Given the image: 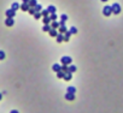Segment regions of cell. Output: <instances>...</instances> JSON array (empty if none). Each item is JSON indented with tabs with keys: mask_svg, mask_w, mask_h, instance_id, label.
<instances>
[{
	"mask_svg": "<svg viewBox=\"0 0 123 113\" xmlns=\"http://www.w3.org/2000/svg\"><path fill=\"white\" fill-rule=\"evenodd\" d=\"M62 64L63 65H71V63H73V59H71V56H68V55H65V56H62Z\"/></svg>",
	"mask_w": 123,
	"mask_h": 113,
	"instance_id": "obj_1",
	"label": "cell"
},
{
	"mask_svg": "<svg viewBox=\"0 0 123 113\" xmlns=\"http://www.w3.org/2000/svg\"><path fill=\"white\" fill-rule=\"evenodd\" d=\"M111 7H112V13H115V15H119L121 13V5L119 4L113 3V5Z\"/></svg>",
	"mask_w": 123,
	"mask_h": 113,
	"instance_id": "obj_2",
	"label": "cell"
},
{
	"mask_svg": "<svg viewBox=\"0 0 123 113\" xmlns=\"http://www.w3.org/2000/svg\"><path fill=\"white\" fill-rule=\"evenodd\" d=\"M103 15H104V16H106V17L111 16V15H112V7H111V6H109V5H106V6L103 9Z\"/></svg>",
	"mask_w": 123,
	"mask_h": 113,
	"instance_id": "obj_3",
	"label": "cell"
},
{
	"mask_svg": "<svg viewBox=\"0 0 123 113\" xmlns=\"http://www.w3.org/2000/svg\"><path fill=\"white\" fill-rule=\"evenodd\" d=\"M5 15H6V17H7V18H13V17L16 16V11H15V10H12V9H9V10H6Z\"/></svg>",
	"mask_w": 123,
	"mask_h": 113,
	"instance_id": "obj_4",
	"label": "cell"
},
{
	"mask_svg": "<svg viewBox=\"0 0 123 113\" xmlns=\"http://www.w3.org/2000/svg\"><path fill=\"white\" fill-rule=\"evenodd\" d=\"M65 99H67L68 101H74V100H75V94H73V93H67V94H65Z\"/></svg>",
	"mask_w": 123,
	"mask_h": 113,
	"instance_id": "obj_5",
	"label": "cell"
},
{
	"mask_svg": "<svg viewBox=\"0 0 123 113\" xmlns=\"http://www.w3.org/2000/svg\"><path fill=\"white\" fill-rule=\"evenodd\" d=\"M52 70L54 71V72H58V71H62V65H59V64H53V66H52Z\"/></svg>",
	"mask_w": 123,
	"mask_h": 113,
	"instance_id": "obj_6",
	"label": "cell"
},
{
	"mask_svg": "<svg viewBox=\"0 0 123 113\" xmlns=\"http://www.w3.org/2000/svg\"><path fill=\"white\" fill-rule=\"evenodd\" d=\"M5 24H6L7 27H12V25L15 24V21H13V18H6V21H5Z\"/></svg>",
	"mask_w": 123,
	"mask_h": 113,
	"instance_id": "obj_7",
	"label": "cell"
},
{
	"mask_svg": "<svg viewBox=\"0 0 123 113\" xmlns=\"http://www.w3.org/2000/svg\"><path fill=\"white\" fill-rule=\"evenodd\" d=\"M59 27H60V24H59L58 21H53V22L51 23V28H52V29H59Z\"/></svg>",
	"mask_w": 123,
	"mask_h": 113,
	"instance_id": "obj_8",
	"label": "cell"
},
{
	"mask_svg": "<svg viewBox=\"0 0 123 113\" xmlns=\"http://www.w3.org/2000/svg\"><path fill=\"white\" fill-rule=\"evenodd\" d=\"M47 10H48L49 15H52V13H55V12H57V9H55L53 5H49V6L47 7Z\"/></svg>",
	"mask_w": 123,
	"mask_h": 113,
	"instance_id": "obj_9",
	"label": "cell"
},
{
	"mask_svg": "<svg viewBox=\"0 0 123 113\" xmlns=\"http://www.w3.org/2000/svg\"><path fill=\"white\" fill-rule=\"evenodd\" d=\"M29 9H30V6H29V4H22L21 5V10L22 11H29Z\"/></svg>",
	"mask_w": 123,
	"mask_h": 113,
	"instance_id": "obj_10",
	"label": "cell"
},
{
	"mask_svg": "<svg viewBox=\"0 0 123 113\" xmlns=\"http://www.w3.org/2000/svg\"><path fill=\"white\" fill-rule=\"evenodd\" d=\"M48 34L52 36V37H57L58 36V33H57V29H51L49 31H48Z\"/></svg>",
	"mask_w": 123,
	"mask_h": 113,
	"instance_id": "obj_11",
	"label": "cell"
},
{
	"mask_svg": "<svg viewBox=\"0 0 123 113\" xmlns=\"http://www.w3.org/2000/svg\"><path fill=\"white\" fill-rule=\"evenodd\" d=\"M71 35H73V34H71V33L68 30V31L64 34V41H65V42H68V41L70 40V36H71Z\"/></svg>",
	"mask_w": 123,
	"mask_h": 113,
	"instance_id": "obj_12",
	"label": "cell"
},
{
	"mask_svg": "<svg viewBox=\"0 0 123 113\" xmlns=\"http://www.w3.org/2000/svg\"><path fill=\"white\" fill-rule=\"evenodd\" d=\"M64 41V34H58L57 36V42L60 43V42H63Z\"/></svg>",
	"mask_w": 123,
	"mask_h": 113,
	"instance_id": "obj_13",
	"label": "cell"
},
{
	"mask_svg": "<svg viewBox=\"0 0 123 113\" xmlns=\"http://www.w3.org/2000/svg\"><path fill=\"white\" fill-rule=\"evenodd\" d=\"M67 31H68V29H67V27H65V25L59 27V34H65Z\"/></svg>",
	"mask_w": 123,
	"mask_h": 113,
	"instance_id": "obj_14",
	"label": "cell"
},
{
	"mask_svg": "<svg viewBox=\"0 0 123 113\" xmlns=\"http://www.w3.org/2000/svg\"><path fill=\"white\" fill-rule=\"evenodd\" d=\"M11 9H12V10H15V11H17L18 9H21V5H19L18 3H13V4H12V6H11Z\"/></svg>",
	"mask_w": 123,
	"mask_h": 113,
	"instance_id": "obj_15",
	"label": "cell"
},
{
	"mask_svg": "<svg viewBox=\"0 0 123 113\" xmlns=\"http://www.w3.org/2000/svg\"><path fill=\"white\" fill-rule=\"evenodd\" d=\"M42 21H43V23H45V24H51V23H52V21H51L49 16H47V17H43V18H42Z\"/></svg>",
	"mask_w": 123,
	"mask_h": 113,
	"instance_id": "obj_16",
	"label": "cell"
},
{
	"mask_svg": "<svg viewBox=\"0 0 123 113\" xmlns=\"http://www.w3.org/2000/svg\"><path fill=\"white\" fill-rule=\"evenodd\" d=\"M71 78H73V73H71V72H68V73H65V76H64L63 79H65V81H70Z\"/></svg>",
	"mask_w": 123,
	"mask_h": 113,
	"instance_id": "obj_17",
	"label": "cell"
},
{
	"mask_svg": "<svg viewBox=\"0 0 123 113\" xmlns=\"http://www.w3.org/2000/svg\"><path fill=\"white\" fill-rule=\"evenodd\" d=\"M76 70H77V68L75 65H69V72L74 73V72H76Z\"/></svg>",
	"mask_w": 123,
	"mask_h": 113,
	"instance_id": "obj_18",
	"label": "cell"
},
{
	"mask_svg": "<svg viewBox=\"0 0 123 113\" xmlns=\"http://www.w3.org/2000/svg\"><path fill=\"white\" fill-rule=\"evenodd\" d=\"M64 76H65V72L64 71H58L57 72V77L58 78H64Z\"/></svg>",
	"mask_w": 123,
	"mask_h": 113,
	"instance_id": "obj_19",
	"label": "cell"
},
{
	"mask_svg": "<svg viewBox=\"0 0 123 113\" xmlns=\"http://www.w3.org/2000/svg\"><path fill=\"white\" fill-rule=\"evenodd\" d=\"M62 71H64L65 73L69 72V65H62Z\"/></svg>",
	"mask_w": 123,
	"mask_h": 113,
	"instance_id": "obj_20",
	"label": "cell"
},
{
	"mask_svg": "<svg viewBox=\"0 0 123 113\" xmlns=\"http://www.w3.org/2000/svg\"><path fill=\"white\" fill-rule=\"evenodd\" d=\"M51 29H52V28H51V24H45V25H43V28H42V30H43V31H49Z\"/></svg>",
	"mask_w": 123,
	"mask_h": 113,
	"instance_id": "obj_21",
	"label": "cell"
},
{
	"mask_svg": "<svg viewBox=\"0 0 123 113\" xmlns=\"http://www.w3.org/2000/svg\"><path fill=\"white\" fill-rule=\"evenodd\" d=\"M68 93L76 94V88H75V87H68Z\"/></svg>",
	"mask_w": 123,
	"mask_h": 113,
	"instance_id": "obj_22",
	"label": "cell"
},
{
	"mask_svg": "<svg viewBox=\"0 0 123 113\" xmlns=\"http://www.w3.org/2000/svg\"><path fill=\"white\" fill-rule=\"evenodd\" d=\"M36 5H37L36 0H30V1H29V6H30V7H35Z\"/></svg>",
	"mask_w": 123,
	"mask_h": 113,
	"instance_id": "obj_23",
	"label": "cell"
},
{
	"mask_svg": "<svg viewBox=\"0 0 123 113\" xmlns=\"http://www.w3.org/2000/svg\"><path fill=\"white\" fill-rule=\"evenodd\" d=\"M34 9H35V11H36V12H41V11H42V6H41L40 4H37Z\"/></svg>",
	"mask_w": 123,
	"mask_h": 113,
	"instance_id": "obj_24",
	"label": "cell"
},
{
	"mask_svg": "<svg viewBox=\"0 0 123 113\" xmlns=\"http://www.w3.org/2000/svg\"><path fill=\"white\" fill-rule=\"evenodd\" d=\"M41 15H42V17H47V16H49V12H48V10H42Z\"/></svg>",
	"mask_w": 123,
	"mask_h": 113,
	"instance_id": "obj_25",
	"label": "cell"
},
{
	"mask_svg": "<svg viewBox=\"0 0 123 113\" xmlns=\"http://www.w3.org/2000/svg\"><path fill=\"white\" fill-rule=\"evenodd\" d=\"M49 18H51V21L53 22V21H57V13H52V15H49Z\"/></svg>",
	"mask_w": 123,
	"mask_h": 113,
	"instance_id": "obj_26",
	"label": "cell"
},
{
	"mask_svg": "<svg viewBox=\"0 0 123 113\" xmlns=\"http://www.w3.org/2000/svg\"><path fill=\"white\" fill-rule=\"evenodd\" d=\"M41 17H42V15H41V12H36V13L34 15V18H35V19H40Z\"/></svg>",
	"mask_w": 123,
	"mask_h": 113,
	"instance_id": "obj_27",
	"label": "cell"
},
{
	"mask_svg": "<svg viewBox=\"0 0 123 113\" xmlns=\"http://www.w3.org/2000/svg\"><path fill=\"white\" fill-rule=\"evenodd\" d=\"M4 59H5V52L0 51V60H4Z\"/></svg>",
	"mask_w": 123,
	"mask_h": 113,
	"instance_id": "obj_28",
	"label": "cell"
},
{
	"mask_svg": "<svg viewBox=\"0 0 123 113\" xmlns=\"http://www.w3.org/2000/svg\"><path fill=\"white\" fill-rule=\"evenodd\" d=\"M69 31H70V33H71V34H77V29H76V28H75V27H71V28H70V30H69Z\"/></svg>",
	"mask_w": 123,
	"mask_h": 113,
	"instance_id": "obj_29",
	"label": "cell"
},
{
	"mask_svg": "<svg viewBox=\"0 0 123 113\" xmlns=\"http://www.w3.org/2000/svg\"><path fill=\"white\" fill-rule=\"evenodd\" d=\"M28 12H29V13H30V15H33V16H34V15H35V13H36V11H35V9H34V7H30V9H29V11H28Z\"/></svg>",
	"mask_w": 123,
	"mask_h": 113,
	"instance_id": "obj_30",
	"label": "cell"
},
{
	"mask_svg": "<svg viewBox=\"0 0 123 113\" xmlns=\"http://www.w3.org/2000/svg\"><path fill=\"white\" fill-rule=\"evenodd\" d=\"M60 19L64 21V22H67V21H68V16H67V15H62V16H60Z\"/></svg>",
	"mask_w": 123,
	"mask_h": 113,
	"instance_id": "obj_31",
	"label": "cell"
},
{
	"mask_svg": "<svg viewBox=\"0 0 123 113\" xmlns=\"http://www.w3.org/2000/svg\"><path fill=\"white\" fill-rule=\"evenodd\" d=\"M59 24H60V27H63V25H65V22H64V21H60Z\"/></svg>",
	"mask_w": 123,
	"mask_h": 113,
	"instance_id": "obj_32",
	"label": "cell"
},
{
	"mask_svg": "<svg viewBox=\"0 0 123 113\" xmlns=\"http://www.w3.org/2000/svg\"><path fill=\"white\" fill-rule=\"evenodd\" d=\"M10 113H19V112H18V111H17V109H12V111H11V112H10Z\"/></svg>",
	"mask_w": 123,
	"mask_h": 113,
	"instance_id": "obj_33",
	"label": "cell"
},
{
	"mask_svg": "<svg viewBox=\"0 0 123 113\" xmlns=\"http://www.w3.org/2000/svg\"><path fill=\"white\" fill-rule=\"evenodd\" d=\"M29 1H30V0H23V3H24V4H29Z\"/></svg>",
	"mask_w": 123,
	"mask_h": 113,
	"instance_id": "obj_34",
	"label": "cell"
},
{
	"mask_svg": "<svg viewBox=\"0 0 123 113\" xmlns=\"http://www.w3.org/2000/svg\"><path fill=\"white\" fill-rule=\"evenodd\" d=\"M1 99H3V94H1V93H0V100H1Z\"/></svg>",
	"mask_w": 123,
	"mask_h": 113,
	"instance_id": "obj_35",
	"label": "cell"
},
{
	"mask_svg": "<svg viewBox=\"0 0 123 113\" xmlns=\"http://www.w3.org/2000/svg\"><path fill=\"white\" fill-rule=\"evenodd\" d=\"M101 1H104V3H105V1H107V0H101Z\"/></svg>",
	"mask_w": 123,
	"mask_h": 113,
	"instance_id": "obj_36",
	"label": "cell"
}]
</instances>
